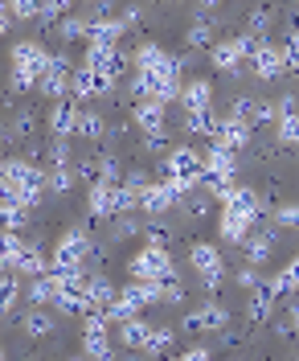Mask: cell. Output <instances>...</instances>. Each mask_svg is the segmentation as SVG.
I'll return each mask as SVG.
<instances>
[{
	"label": "cell",
	"instance_id": "1",
	"mask_svg": "<svg viewBox=\"0 0 299 361\" xmlns=\"http://www.w3.org/2000/svg\"><path fill=\"white\" fill-rule=\"evenodd\" d=\"M258 218L262 214H258L254 189H234L230 197L222 202V238L226 243H242L254 226H258Z\"/></svg>",
	"mask_w": 299,
	"mask_h": 361
},
{
	"label": "cell",
	"instance_id": "2",
	"mask_svg": "<svg viewBox=\"0 0 299 361\" xmlns=\"http://www.w3.org/2000/svg\"><path fill=\"white\" fill-rule=\"evenodd\" d=\"M49 54L42 42H17L13 45V90L37 87V78L46 74Z\"/></svg>",
	"mask_w": 299,
	"mask_h": 361
},
{
	"label": "cell",
	"instance_id": "3",
	"mask_svg": "<svg viewBox=\"0 0 299 361\" xmlns=\"http://www.w3.org/2000/svg\"><path fill=\"white\" fill-rule=\"evenodd\" d=\"M132 279H148V283H172L177 267L168 259V247H144L132 259Z\"/></svg>",
	"mask_w": 299,
	"mask_h": 361
},
{
	"label": "cell",
	"instance_id": "4",
	"mask_svg": "<svg viewBox=\"0 0 299 361\" xmlns=\"http://www.w3.org/2000/svg\"><path fill=\"white\" fill-rule=\"evenodd\" d=\"M258 42H262V37H254V33H242V37H234V42H213V45H209V58H213V66H217V70L238 74L242 62L258 49Z\"/></svg>",
	"mask_w": 299,
	"mask_h": 361
},
{
	"label": "cell",
	"instance_id": "5",
	"mask_svg": "<svg viewBox=\"0 0 299 361\" xmlns=\"http://www.w3.org/2000/svg\"><path fill=\"white\" fill-rule=\"evenodd\" d=\"M87 259H98V247L87 238V230H66L53 247V267H82Z\"/></svg>",
	"mask_w": 299,
	"mask_h": 361
},
{
	"label": "cell",
	"instance_id": "6",
	"mask_svg": "<svg viewBox=\"0 0 299 361\" xmlns=\"http://www.w3.org/2000/svg\"><path fill=\"white\" fill-rule=\"evenodd\" d=\"M82 353L91 361H111V320L103 312H87V329H82Z\"/></svg>",
	"mask_w": 299,
	"mask_h": 361
},
{
	"label": "cell",
	"instance_id": "7",
	"mask_svg": "<svg viewBox=\"0 0 299 361\" xmlns=\"http://www.w3.org/2000/svg\"><path fill=\"white\" fill-rule=\"evenodd\" d=\"M189 263H193V271L201 275V283H205V288H217V283H222V275H226L222 250L213 247V243H197V247L189 250Z\"/></svg>",
	"mask_w": 299,
	"mask_h": 361
},
{
	"label": "cell",
	"instance_id": "8",
	"mask_svg": "<svg viewBox=\"0 0 299 361\" xmlns=\"http://www.w3.org/2000/svg\"><path fill=\"white\" fill-rule=\"evenodd\" d=\"M205 173V157L197 148H172L168 152V164H164V177L172 180H201Z\"/></svg>",
	"mask_w": 299,
	"mask_h": 361
},
{
	"label": "cell",
	"instance_id": "9",
	"mask_svg": "<svg viewBox=\"0 0 299 361\" xmlns=\"http://www.w3.org/2000/svg\"><path fill=\"white\" fill-rule=\"evenodd\" d=\"M209 144L238 152V148H246V144H250V128H246L242 119H234V115H222V119H217V128H213V140H209Z\"/></svg>",
	"mask_w": 299,
	"mask_h": 361
},
{
	"label": "cell",
	"instance_id": "10",
	"mask_svg": "<svg viewBox=\"0 0 299 361\" xmlns=\"http://www.w3.org/2000/svg\"><path fill=\"white\" fill-rule=\"evenodd\" d=\"M70 78H74V70H70V62L58 54V58H49L46 74L37 78V87H42V94H49V99H62L70 90Z\"/></svg>",
	"mask_w": 299,
	"mask_h": 361
},
{
	"label": "cell",
	"instance_id": "11",
	"mask_svg": "<svg viewBox=\"0 0 299 361\" xmlns=\"http://www.w3.org/2000/svg\"><path fill=\"white\" fill-rule=\"evenodd\" d=\"M230 324V312L222 308V304H205V308H197V312L184 316V333H217V329H226Z\"/></svg>",
	"mask_w": 299,
	"mask_h": 361
},
{
	"label": "cell",
	"instance_id": "12",
	"mask_svg": "<svg viewBox=\"0 0 299 361\" xmlns=\"http://www.w3.org/2000/svg\"><path fill=\"white\" fill-rule=\"evenodd\" d=\"M111 82H115V78H107V74H98V70L82 66V70H74V78H70V94H74V99H94V94H107Z\"/></svg>",
	"mask_w": 299,
	"mask_h": 361
},
{
	"label": "cell",
	"instance_id": "13",
	"mask_svg": "<svg viewBox=\"0 0 299 361\" xmlns=\"http://www.w3.org/2000/svg\"><path fill=\"white\" fill-rule=\"evenodd\" d=\"M250 70L258 78H279L283 74V45H271V42H258V49L250 54Z\"/></svg>",
	"mask_w": 299,
	"mask_h": 361
},
{
	"label": "cell",
	"instance_id": "14",
	"mask_svg": "<svg viewBox=\"0 0 299 361\" xmlns=\"http://www.w3.org/2000/svg\"><path fill=\"white\" fill-rule=\"evenodd\" d=\"M164 111H168V103H160V99H139L132 119H136V128L144 135H152V132H164Z\"/></svg>",
	"mask_w": 299,
	"mask_h": 361
},
{
	"label": "cell",
	"instance_id": "15",
	"mask_svg": "<svg viewBox=\"0 0 299 361\" xmlns=\"http://www.w3.org/2000/svg\"><path fill=\"white\" fill-rule=\"evenodd\" d=\"M181 103H184V115L209 111V103H213V82H205V78L184 82V87H181Z\"/></svg>",
	"mask_w": 299,
	"mask_h": 361
},
{
	"label": "cell",
	"instance_id": "16",
	"mask_svg": "<svg viewBox=\"0 0 299 361\" xmlns=\"http://www.w3.org/2000/svg\"><path fill=\"white\" fill-rule=\"evenodd\" d=\"M172 205H177V193H172L168 180H152V185L139 193V209H144V214H164V209H172Z\"/></svg>",
	"mask_w": 299,
	"mask_h": 361
},
{
	"label": "cell",
	"instance_id": "17",
	"mask_svg": "<svg viewBox=\"0 0 299 361\" xmlns=\"http://www.w3.org/2000/svg\"><path fill=\"white\" fill-rule=\"evenodd\" d=\"M115 189H119V180H94L91 185L87 205H91L94 218H111V214H115Z\"/></svg>",
	"mask_w": 299,
	"mask_h": 361
},
{
	"label": "cell",
	"instance_id": "18",
	"mask_svg": "<svg viewBox=\"0 0 299 361\" xmlns=\"http://www.w3.org/2000/svg\"><path fill=\"white\" fill-rule=\"evenodd\" d=\"M53 267V259H46V250L37 247V243H25L21 247V259H17V275H25V279H37V275H46V271Z\"/></svg>",
	"mask_w": 299,
	"mask_h": 361
},
{
	"label": "cell",
	"instance_id": "19",
	"mask_svg": "<svg viewBox=\"0 0 299 361\" xmlns=\"http://www.w3.org/2000/svg\"><path fill=\"white\" fill-rule=\"evenodd\" d=\"M238 247L246 250V259H250V267H258V263H267L271 259V247H275V230H250Z\"/></svg>",
	"mask_w": 299,
	"mask_h": 361
},
{
	"label": "cell",
	"instance_id": "20",
	"mask_svg": "<svg viewBox=\"0 0 299 361\" xmlns=\"http://www.w3.org/2000/svg\"><path fill=\"white\" fill-rule=\"evenodd\" d=\"M115 288L107 275H87V312H107V304L115 300Z\"/></svg>",
	"mask_w": 299,
	"mask_h": 361
},
{
	"label": "cell",
	"instance_id": "21",
	"mask_svg": "<svg viewBox=\"0 0 299 361\" xmlns=\"http://www.w3.org/2000/svg\"><path fill=\"white\" fill-rule=\"evenodd\" d=\"M74 119H78V103L74 99H58L53 111H49V132L58 140H66V135H74Z\"/></svg>",
	"mask_w": 299,
	"mask_h": 361
},
{
	"label": "cell",
	"instance_id": "22",
	"mask_svg": "<svg viewBox=\"0 0 299 361\" xmlns=\"http://www.w3.org/2000/svg\"><path fill=\"white\" fill-rule=\"evenodd\" d=\"M21 329L29 341H46L49 333H53V312L49 308H33V312L21 316Z\"/></svg>",
	"mask_w": 299,
	"mask_h": 361
},
{
	"label": "cell",
	"instance_id": "23",
	"mask_svg": "<svg viewBox=\"0 0 299 361\" xmlns=\"http://www.w3.org/2000/svg\"><path fill=\"white\" fill-rule=\"evenodd\" d=\"M205 173L234 180V173H238V160H234L230 148H217V144H209V152H205Z\"/></svg>",
	"mask_w": 299,
	"mask_h": 361
},
{
	"label": "cell",
	"instance_id": "24",
	"mask_svg": "<svg viewBox=\"0 0 299 361\" xmlns=\"http://www.w3.org/2000/svg\"><path fill=\"white\" fill-rule=\"evenodd\" d=\"M275 288H271V283H267V279H262V283H258V288H250V308H246V312H250V320H267V316H271V308H275Z\"/></svg>",
	"mask_w": 299,
	"mask_h": 361
},
{
	"label": "cell",
	"instance_id": "25",
	"mask_svg": "<svg viewBox=\"0 0 299 361\" xmlns=\"http://www.w3.org/2000/svg\"><path fill=\"white\" fill-rule=\"evenodd\" d=\"M148 333H152V324H148V320H139V316H132V320H123V324H119V345H127V349H139V353H144Z\"/></svg>",
	"mask_w": 299,
	"mask_h": 361
},
{
	"label": "cell",
	"instance_id": "26",
	"mask_svg": "<svg viewBox=\"0 0 299 361\" xmlns=\"http://www.w3.org/2000/svg\"><path fill=\"white\" fill-rule=\"evenodd\" d=\"M74 135H87V140H103L107 128H103V115L91 111V107H78V119H74Z\"/></svg>",
	"mask_w": 299,
	"mask_h": 361
},
{
	"label": "cell",
	"instance_id": "27",
	"mask_svg": "<svg viewBox=\"0 0 299 361\" xmlns=\"http://www.w3.org/2000/svg\"><path fill=\"white\" fill-rule=\"evenodd\" d=\"M21 234L17 230H0V267L4 271H13L17 267V259H21Z\"/></svg>",
	"mask_w": 299,
	"mask_h": 361
},
{
	"label": "cell",
	"instance_id": "28",
	"mask_svg": "<svg viewBox=\"0 0 299 361\" xmlns=\"http://www.w3.org/2000/svg\"><path fill=\"white\" fill-rule=\"evenodd\" d=\"M58 37L62 42H87L91 37V17H62L58 21Z\"/></svg>",
	"mask_w": 299,
	"mask_h": 361
},
{
	"label": "cell",
	"instance_id": "29",
	"mask_svg": "<svg viewBox=\"0 0 299 361\" xmlns=\"http://www.w3.org/2000/svg\"><path fill=\"white\" fill-rule=\"evenodd\" d=\"M172 341H177V333H172V329H152V333H148V341H144V353H148V357H164V353L172 349Z\"/></svg>",
	"mask_w": 299,
	"mask_h": 361
},
{
	"label": "cell",
	"instance_id": "30",
	"mask_svg": "<svg viewBox=\"0 0 299 361\" xmlns=\"http://www.w3.org/2000/svg\"><path fill=\"white\" fill-rule=\"evenodd\" d=\"M53 295H58V288H53V279L46 275H37L33 283H29V300H33V308H46V304H53Z\"/></svg>",
	"mask_w": 299,
	"mask_h": 361
},
{
	"label": "cell",
	"instance_id": "31",
	"mask_svg": "<svg viewBox=\"0 0 299 361\" xmlns=\"http://www.w3.org/2000/svg\"><path fill=\"white\" fill-rule=\"evenodd\" d=\"M164 58H168V54H164L156 42H144L136 49V70H156V66H164Z\"/></svg>",
	"mask_w": 299,
	"mask_h": 361
},
{
	"label": "cell",
	"instance_id": "32",
	"mask_svg": "<svg viewBox=\"0 0 299 361\" xmlns=\"http://www.w3.org/2000/svg\"><path fill=\"white\" fill-rule=\"evenodd\" d=\"M279 144L283 148H299V115H279Z\"/></svg>",
	"mask_w": 299,
	"mask_h": 361
},
{
	"label": "cell",
	"instance_id": "33",
	"mask_svg": "<svg viewBox=\"0 0 299 361\" xmlns=\"http://www.w3.org/2000/svg\"><path fill=\"white\" fill-rule=\"evenodd\" d=\"M184 45H189V49H201V45H213V25H209V17H197V25L189 29V37H184Z\"/></svg>",
	"mask_w": 299,
	"mask_h": 361
},
{
	"label": "cell",
	"instance_id": "34",
	"mask_svg": "<svg viewBox=\"0 0 299 361\" xmlns=\"http://www.w3.org/2000/svg\"><path fill=\"white\" fill-rule=\"evenodd\" d=\"M21 300V279L17 275H0V312H8Z\"/></svg>",
	"mask_w": 299,
	"mask_h": 361
},
{
	"label": "cell",
	"instance_id": "35",
	"mask_svg": "<svg viewBox=\"0 0 299 361\" xmlns=\"http://www.w3.org/2000/svg\"><path fill=\"white\" fill-rule=\"evenodd\" d=\"M184 128L193 135H209L213 140V128H217V115L213 111H201V115H184Z\"/></svg>",
	"mask_w": 299,
	"mask_h": 361
},
{
	"label": "cell",
	"instance_id": "36",
	"mask_svg": "<svg viewBox=\"0 0 299 361\" xmlns=\"http://www.w3.org/2000/svg\"><path fill=\"white\" fill-rule=\"evenodd\" d=\"M70 185H74V169H66V164H58V169L46 173V189H53V193H66Z\"/></svg>",
	"mask_w": 299,
	"mask_h": 361
},
{
	"label": "cell",
	"instance_id": "37",
	"mask_svg": "<svg viewBox=\"0 0 299 361\" xmlns=\"http://www.w3.org/2000/svg\"><path fill=\"white\" fill-rule=\"evenodd\" d=\"M8 13L21 21H33V17H42V0H8Z\"/></svg>",
	"mask_w": 299,
	"mask_h": 361
},
{
	"label": "cell",
	"instance_id": "38",
	"mask_svg": "<svg viewBox=\"0 0 299 361\" xmlns=\"http://www.w3.org/2000/svg\"><path fill=\"white\" fill-rule=\"evenodd\" d=\"M283 66L299 70V29H291V33H287V42H283Z\"/></svg>",
	"mask_w": 299,
	"mask_h": 361
},
{
	"label": "cell",
	"instance_id": "39",
	"mask_svg": "<svg viewBox=\"0 0 299 361\" xmlns=\"http://www.w3.org/2000/svg\"><path fill=\"white\" fill-rule=\"evenodd\" d=\"M144 238H148V247H168V243H172V230H168L164 222H152L148 230H144Z\"/></svg>",
	"mask_w": 299,
	"mask_h": 361
},
{
	"label": "cell",
	"instance_id": "40",
	"mask_svg": "<svg viewBox=\"0 0 299 361\" xmlns=\"http://www.w3.org/2000/svg\"><path fill=\"white\" fill-rule=\"evenodd\" d=\"M275 226L279 230H299V205H279L275 209Z\"/></svg>",
	"mask_w": 299,
	"mask_h": 361
},
{
	"label": "cell",
	"instance_id": "41",
	"mask_svg": "<svg viewBox=\"0 0 299 361\" xmlns=\"http://www.w3.org/2000/svg\"><path fill=\"white\" fill-rule=\"evenodd\" d=\"M271 17H275V13H271L267 4H262V8H254V17H250V29H246V33H254V37H262V33L271 29Z\"/></svg>",
	"mask_w": 299,
	"mask_h": 361
},
{
	"label": "cell",
	"instance_id": "42",
	"mask_svg": "<svg viewBox=\"0 0 299 361\" xmlns=\"http://www.w3.org/2000/svg\"><path fill=\"white\" fill-rule=\"evenodd\" d=\"M70 4H74V0H42V17L62 21V17H70Z\"/></svg>",
	"mask_w": 299,
	"mask_h": 361
},
{
	"label": "cell",
	"instance_id": "43",
	"mask_svg": "<svg viewBox=\"0 0 299 361\" xmlns=\"http://www.w3.org/2000/svg\"><path fill=\"white\" fill-rule=\"evenodd\" d=\"M254 103H258V99H246V94H242V99L234 103V119H242L246 128H254Z\"/></svg>",
	"mask_w": 299,
	"mask_h": 361
},
{
	"label": "cell",
	"instance_id": "44",
	"mask_svg": "<svg viewBox=\"0 0 299 361\" xmlns=\"http://www.w3.org/2000/svg\"><path fill=\"white\" fill-rule=\"evenodd\" d=\"M46 157H49L53 169H58V164H66V160H70V144H66V140H53V144L46 148Z\"/></svg>",
	"mask_w": 299,
	"mask_h": 361
},
{
	"label": "cell",
	"instance_id": "45",
	"mask_svg": "<svg viewBox=\"0 0 299 361\" xmlns=\"http://www.w3.org/2000/svg\"><path fill=\"white\" fill-rule=\"evenodd\" d=\"M164 148H168V140H164V132L144 135V152H148V157H156V152H164Z\"/></svg>",
	"mask_w": 299,
	"mask_h": 361
},
{
	"label": "cell",
	"instance_id": "46",
	"mask_svg": "<svg viewBox=\"0 0 299 361\" xmlns=\"http://www.w3.org/2000/svg\"><path fill=\"white\" fill-rule=\"evenodd\" d=\"M209 202H213L209 193H201V197H189V214H193V218H205V214H209Z\"/></svg>",
	"mask_w": 299,
	"mask_h": 361
},
{
	"label": "cell",
	"instance_id": "47",
	"mask_svg": "<svg viewBox=\"0 0 299 361\" xmlns=\"http://www.w3.org/2000/svg\"><path fill=\"white\" fill-rule=\"evenodd\" d=\"M123 185H127V189H136V193H144V189H148V185H152V177H148V173H127V180H123Z\"/></svg>",
	"mask_w": 299,
	"mask_h": 361
},
{
	"label": "cell",
	"instance_id": "48",
	"mask_svg": "<svg viewBox=\"0 0 299 361\" xmlns=\"http://www.w3.org/2000/svg\"><path fill=\"white\" fill-rule=\"evenodd\" d=\"M132 234H139L136 218H123V222H115V238H132Z\"/></svg>",
	"mask_w": 299,
	"mask_h": 361
},
{
	"label": "cell",
	"instance_id": "49",
	"mask_svg": "<svg viewBox=\"0 0 299 361\" xmlns=\"http://www.w3.org/2000/svg\"><path fill=\"white\" fill-rule=\"evenodd\" d=\"M238 283H242V288L250 292V288H258V283H262V275H258L254 267H246V271H238Z\"/></svg>",
	"mask_w": 299,
	"mask_h": 361
},
{
	"label": "cell",
	"instance_id": "50",
	"mask_svg": "<svg viewBox=\"0 0 299 361\" xmlns=\"http://www.w3.org/2000/svg\"><path fill=\"white\" fill-rule=\"evenodd\" d=\"M13 128H17V135H29V132H33V111H21Z\"/></svg>",
	"mask_w": 299,
	"mask_h": 361
},
{
	"label": "cell",
	"instance_id": "51",
	"mask_svg": "<svg viewBox=\"0 0 299 361\" xmlns=\"http://www.w3.org/2000/svg\"><path fill=\"white\" fill-rule=\"evenodd\" d=\"M181 361H209V349H205V345H197V349H189Z\"/></svg>",
	"mask_w": 299,
	"mask_h": 361
},
{
	"label": "cell",
	"instance_id": "52",
	"mask_svg": "<svg viewBox=\"0 0 299 361\" xmlns=\"http://www.w3.org/2000/svg\"><path fill=\"white\" fill-rule=\"evenodd\" d=\"M8 25H13V13H8V4H0V37L8 33Z\"/></svg>",
	"mask_w": 299,
	"mask_h": 361
},
{
	"label": "cell",
	"instance_id": "53",
	"mask_svg": "<svg viewBox=\"0 0 299 361\" xmlns=\"http://www.w3.org/2000/svg\"><path fill=\"white\" fill-rule=\"evenodd\" d=\"M287 275H291V283L299 288V259H291V263H287Z\"/></svg>",
	"mask_w": 299,
	"mask_h": 361
},
{
	"label": "cell",
	"instance_id": "54",
	"mask_svg": "<svg viewBox=\"0 0 299 361\" xmlns=\"http://www.w3.org/2000/svg\"><path fill=\"white\" fill-rule=\"evenodd\" d=\"M217 4H222V0H201V17H205V13H213Z\"/></svg>",
	"mask_w": 299,
	"mask_h": 361
},
{
	"label": "cell",
	"instance_id": "55",
	"mask_svg": "<svg viewBox=\"0 0 299 361\" xmlns=\"http://www.w3.org/2000/svg\"><path fill=\"white\" fill-rule=\"evenodd\" d=\"M291 329H295V333H299V304H295V308H291Z\"/></svg>",
	"mask_w": 299,
	"mask_h": 361
},
{
	"label": "cell",
	"instance_id": "56",
	"mask_svg": "<svg viewBox=\"0 0 299 361\" xmlns=\"http://www.w3.org/2000/svg\"><path fill=\"white\" fill-rule=\"evenodd\" d=\"M123 361H144V357H139V349H132V353H127Z\"/></svg>",
	"mask_w": 299,
	"mask_h": 361
},
{
	"label": "cell",
	"instance_id": "57",
	"mask_svg": "<svg viewBox=\"0 0 299 361\" xmlns=\"http://www.w3.org/2000/svg\"><path fill=\"white\" fill-rule=\"evenodd\" d=\"M0 361H4V349H0Z\"/></svg>",
	"mask_w": 299,
	"mask_h": 361
},
{
	"label": "cell",
	"instance_id": "58",
	"mask_svg": "<svg viewBox=\"0 0 299 361\" xmlns=\"http://www.w3.org/2000/svg\"><path fill=\"white\" fill-rule=\"evenodd\" d=\"M177 361H181V357H177Z\"/></svg>",
	"mask_w": 299,
	"mask_h": 361
}]
</instances>
